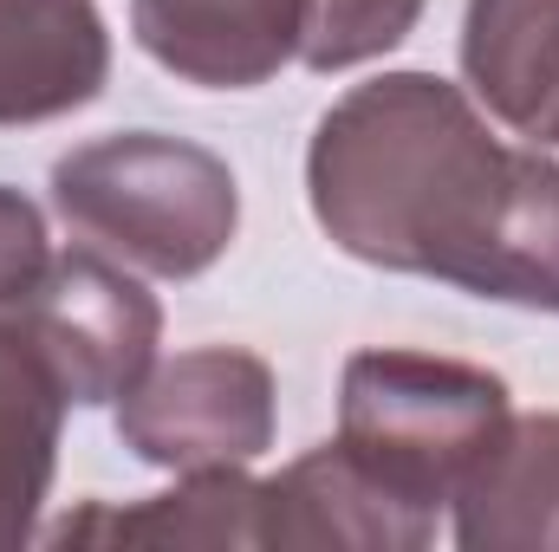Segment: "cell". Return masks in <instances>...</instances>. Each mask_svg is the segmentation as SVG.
Returning <instances> with one entry per match:
<instances>
[{
    "mask_svg": "<svg viewBox=\"0 0 559 552\" xmlns=\"http://www.w3.org/2000/svg\"><path fill=\"white\" fill-rule=\"evenodd\" d=\"M274 371L241 345L176 351L150 364L131 397H118V442L169 475L195 468H248L274 448Z\"/></svg>",
    "mask_w": 559,
    "mask_h": 552,
    "instance_id": "277c9868",
    "label": "cell"
},
{
    "mask_svg": "<svg viewBox=\"0 0 559 552\" xmlns=\"http://www.w3.org/2000/svg\"><path fill=\"white\" fill-rule=\"evenodd\" d=\"M13 319L52 364L72 410H98V404L118 410V397H131L150 377L163 338L156 292H143V279H131L92 248L52 254V267L13 305Z\"/></svg>",
    "mask_w": 559,
    "mask_h": 552,
    "instance_id": "5b68a950",
    "label": "cell"
},
{
    "mask_svg": "<svg viewBox=\"0 0 559 552\" xmlns=\"http://www.w3.org/2000/svg\"><path fill=\"white\" fill-rule=\"evenodd\" d=\"M449 507L468 552H559V416H514Z\"/></svg>",
    "mask_w": 559,
    "mask_h": 552,
    "instance_id": "8fae6325",
    "label": "cell"
},
{
    "mask_svg": "<svg viewBox=\"0 0 559 552\" xmlns=\"http://www.w3.org/2000/svg\"><path fill=\"white\" fill-rule=\"evenodd\" d=\"M514 397L495 371L436 351H358L338 377V442L404 501L442 514L508 435Z\"/></svg>",
    "mask_w": 559,
    "mask_h": 552,
    "instance_id": "3957f363",
    "label": "cell"
},
{
    "mask_svg": "<svg viewBox=\"0 0 559 552\" xmlns=\"http://www.w3.org/2000/svg\"><path fill=\"white\" fill-rule=\"evenodd\" d=\"M436 540V514L391 494L338 435L267 481V547L417 552Z\"/></svg>",
    "mask_w": 559,
    "mask_h": 552,
    "instance_id": "52a82bcc",
    "label": "cell"
},
{
    "mask_svg": "<svg viewBox=\"0 0 559 552\" xmlns=\"http://www.w3.org/2000/svg\"><path fill=\"white\" fill-rule=\"evenodd\" d=\"M52 267V248H46V215L39 202H26L20 189L0 182V312H13L39 274Z\"/></svg>",
    "mask_w": 559,
    "mask_h": 552,
    "instance_id": "5bb4252c",
    "label": "cell"
},
{
    "mask_svg": "<svg viewBox=\"0 0 559 552\" xmlns=\"http://www.w3.org/2000/svg\"><path fill=\"white\" fill-rule=\"evenodd\" d=\"M306 195L325 241L365 267L559 312V163L495 137L468 85H352L312 131Z\"/></svg>",
    "mask_w": 559,
    "mask_h": 552,
    "instance_id": "6da1fadb",
    "label": "cell"
},
{
    "mask_svg": "<svg viewBox=\"0 0 559 552\" xmlns=\"http://www.w3.org/2000/svg\"><path fill=\"white\" fill-rule=\"evenodd\" d=\"M138 46L202 92H254L306 39V0H131Z\"/></svg>",
    "mask_w": 559,
    "mask_h": 552,
    "instance_id": "8992f818",
    "label": "cell"
},
{
    "mask_svg": "<svg viewBox=\"0 0 559 552\" xmlns=\"http://www.w3.org/2000/svg\"><path fill=\"white\" fill-rule=\"evenodd\" d=\"M267 547V481L248 468H195L138 507H85L52 527V547Z\"/></svg>",
    "mask_w": 559,
    "mask_h": 552,
    "instance_id": "30bf717a",
    "label": "cell"
},
{
    "mask_svg": "<svg viewBox=\"0 0 559 552\" xmlns=\"http://www.w3.org/2000/svg\"><path fill=\"white\" fill-rule=\"evenodd\" d=\"M66 391L26 325L0 312V552L33 547L39 514L59 468V429H66Z\"/></svg>",
    "mask_w": 559,
    "mask_h": 552,
    "instance_id": "7c38bea8",
    "label": "cell"
},
{
    "mask_svg": "<svg viewBox=\"0 0 559 552\" xmlns=\"http://www.w3.org/2000/svg\"><path fill=\"white\" fill-rule=\"evenodd\" d=\"M429 0H306V39L299 59L312 72H352L365 59H384L417 33Z\"/></svg>",
    "mask_w": 559,
    "mask_h": 552,
    "instance_id": "4fadbf2b",
    "label": "cell"
},
{
    "mask_svg": "<svg viewBox=\"0 0 559 552\" xmlns=\"http://www.w3.org/2000/svg\"><path fill=\"white\" fill-rule=\"evenodd\" d=\"M52 208L85 241L156 279L209 274L241 228L235 169L215 149L163 131H118L66 149L52 163Z\"/></svg>",
    "mask_w": 559,
    "mask_h": 552,
    "instance_id": "7a4b0ae2",
    "label": "cell"
},
{
    "mask_svg": "<svg viewBox=\"0 0 559 552\" xmlns=\"http://www.w3.org/2000/svg\"><path fill=\"white\" fill-rule=\"evenodd\" d=\"M468 98L534 149L559 143V0H468Z\"/></svg>",
    "mask_w": 559,
    "mask_h": 552,
    "instance_id": "9c48e42d",
    "label": "cell"
},
{
    "mask_svg": "<svg viewBox=\"0 0 559 552\" xmlns=\"http://www.w3.org/2000/svg\"><path fill=\"white\" fill-rule=\"evenodd\" d=\"M111 79L98 0H0V124H52L85 111Z\"/></svg>",
    "mask_w": 559,
    "mask_h": 552,
    "instance_id": "ba28073f",
    "label": "cell"
}]
</instances>
